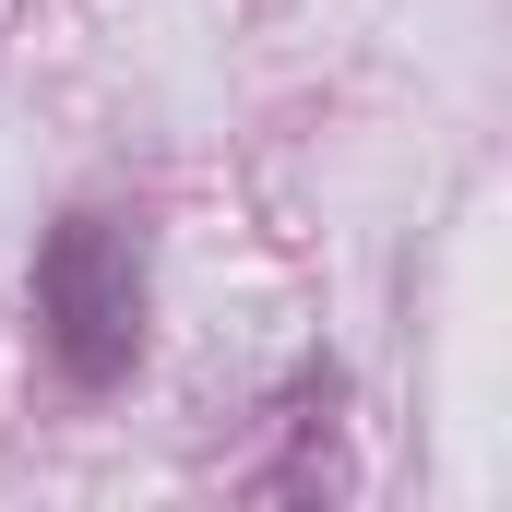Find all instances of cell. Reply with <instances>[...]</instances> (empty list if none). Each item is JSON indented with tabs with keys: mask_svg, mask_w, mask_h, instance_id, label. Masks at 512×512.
I'll return each mask as SVG.
<instances>
[{
	"mask_svg": "<svg viewBox=\"0 0 512 512\" xmlns=\"http://www.w3.org/2000/svg\"><path fill=\"white\" fill-rule=\"evenodd\" d=\"M143 322H155V274L131 215H60L36 239V346L72 393H120L143 370Z\"/></svg>",
	"mask_w": 512,
	"mask_h": 512,
	"instance_id": "1",
	"label": "cell"
}]
</instances>
